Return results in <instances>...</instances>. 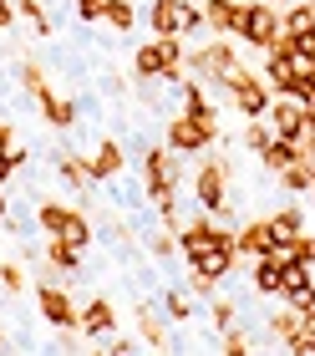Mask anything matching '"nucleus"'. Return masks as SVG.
<instances>
[{
	"instance_id": "f257e3e1",
	"label": "nucleus",
	"mask_w": 315,
	"mask_h": 356,
	"mask_svg": "<svg viewBox=\"0 0 315 356\" xmlns=\"http://www.w3.org/2000/svg\"><path fill=\"white\" fill-rule=\"evenodd\" d=\"M188 193H193L198 209H209L213 219H224L229 214V158L224 153L198 158V168L188 173Z\"/></svg>"
},
{
	"instance_id": "f03ea898",
	"label": "nucleus",
	"mask_w": 315,
	"mask_h": 356,
	"mask_svg": "<svg viewBox=\"0 0 315 356\" xmlns=\"http://www.w3.org/2000/svg\"><path fill=\"white\" fill-rule=\"evenodd\" d=\"M224 92H229V102L239 107V118H244V122H250V118H264V112H270V102H275L270 82H264L259 72H250L244 61L224 76Z\"/></svg>"
},
{
	"instance_id": "7ed1b4c3",
	"label": "nucleus",
	"mask_w": 315,
	"mask_h": 356,
	"mask_svg": "<svg viewBox=\"0 0 315 356\" xmlns=\"http://www.w3.org/2000/svg\"><path fill=\"white\" fill-rule=\"evenodd\" d=\"M163 143H168L173 153H184V158H198L204 148L219 143V118H193V112H178V118H168Z\"/></svg>"
},
{
	"instance_id": "20e7f679",
	"label": "nucleus",
	"mask_w": 315,
	"mask_h": 356,
	"mask_svg": "<svg viewBox=\"0 0 315 356\" xmlns=\"http://www.w3.org/2000/svg\"><path fill=\"white\" fill-rule=\"evenodd\" d=\"M36 311H41V321H51L56 331H81V305L66 296L61 275H51V270L36 280Z\"/></svg>"
},
{
	"instance_id": "39448f33",
	"label": "nucleus",
	"mask_w": 315,
	"mask_h": 356,
	"mask_svg": "<svg viewBox=\"0 0 315 356\" xmlns=\"http://www.w3.org/2000/svg\"><path fill=\"white\" fill-rule=\"evenodd\" d=\"M147 26H153V36H198L204 10L193 0H147Z\"/></svg>"
},
{
	"instance_id": "423d86ee",
	"label": "nucleus",
	"mask_w": 315,
	"mask_h": 356,
	"mask_svg": "<svg viewBox=\"0 0 315 356\" xmlns=\"http://www.w3.org/2000/svg\"><path fill=\"white\" fill-rule=\"evenodd\" d=\"M188 67L209 92H224V76L239 67V51L229 46V36H213V41L198 46V51H188Z\"/></svg>"
},
{
	"instance_id": "0eeeda50",
	"label": "nucleus",
	"mask_w": 315,
	"mask_h": 356,
	"mask_svg": "<svg viewBox=\"0 0 315 356\" xmlns=\"http://www.w3.org/2000/svg\"><path fill=\"white\" fill-rule=\"evenodd\" d=\"M234 229H213L204 245H198L193 254H188V265L198 270V275H209V280H229L234 275Z\"/></svg>"
},
{
	"instance_id": "6e6552de",
	"label": "nucleus",
	"mask_w": 315,
	"mask_h": 356,
	"mask_svg": "<svg viewBox=\"0 0 315 356\" xmlns=\"http://www.w3.org/2000/svg\"><path fill=\"white\" fill-rule=\"evenodd\" d=\"M239 41L255 46V51H270V46L280 41V6H275V0H244Z\"/></svg>"
},
{
	"instance_id": "1a4fd4ad",
	"label": "nucleus",
	"mask_w": 315,
	"mask_h": 356,
	"mask_svg": "<svg viewBox=\"0 0 315 356\" xmlns=\"http://www.w3.org/2000/svg\"><path fill=\"white\" fill-rule=\"evenodd\" d=\"M204 31L209 36H229L234 41L239 36V26H244V0H204Z\"/></svg>"
},
{
	"instance_id": "9d476101",
	"label": "nucleus",
	"mask_w": 315,
	"mask_h": 356,
	"mask_svg": "<svg viewBox=\"0 0 315 356\" xmlns=\"http://www.w3.org/2000/svg\"><path fill=\"white\" fill-rule=\"evenodd\" d=\"M132 321H138V336L153 351H168L173 346V331H168V316H158V305L153 300H138L132 305Z\"/></svg>"
},
{
	"instance_id": "9b49d317",
	"label": "nucleus",
	"mask_w": 315,
	"mask_h": 356,
	"mask_svg": "<svg viewBox=\"0 0 315 356\" xmlns=\"http://www.w3.org/2000/svg\"><path fill=\"white\" fill-rule=\"evenodd\" d=\"M264 82H270V92H295V82H300L295 56H290L285 41H275L270 51H264Z\"/></svg>"
},
{
	"instance_id": "f8f14e48",
	"label": "nucleus",
	"mask_w": 315,
	"mask_h": 356,
	"mask_svg": "<svg viewBox=\"0 0 315 356\" xmlns=\"http://www.w3.org/2000/svg\"><path fill=\"white\" fill-rule=\"evenodd\" d=\"M87 163H92V184H112V178H122L127 153H122V143H118V138H102V143H97V148L87 153Z\"/></svg>"
},
{
	"instance_id": "ddd939ff",
	"label": "nucleus",
	"mask_w": 315,
	"mask_h": 356,
	"mask_svg": "<svg viewBox=\"0 0 315 356\" xmlns=\"http://www.w3.org/2000/svg\"><path fill=\"white\" fill-rule=\"evenodd\" d=\"M36 112H41V118L51 122V127H61V133H66V127H76V122H81V107L72 102V97L51 92V82H46V87L36 92Z\"/></svg>"
},
{
	"instance_id": "4468645a",
	"label": "nucleus",
	"mask_w": 315,
	"mask_h": 356,
	"mask_svg": "<svg viewBox=\"0 0 315 356\" xmlns=\"http://www.w3.org/2000/svg\"><path fill=\"white\" fill-rule=\"evenodd\" d=\"M41 265H51L56 275H66V280H81L87 275V265H81V245H72V239L51 234V245L41 250Z\"/></svg>"
},
{
	"instance_id": "2eb2a0df",
	"label": "nucleus",
	"mask_w": 315,
	"mask_h": 356,
	"mask_svg": "<svg viewBox=\"0 0 315 356\" xmlns=\"http://www.w3.org/2000/svg\"><path fill=\"white\" fill-rule=\"evenodd\" d=\"M270 127L275 133H285V138H300V127H305V107H300V97L295 92H275V102H270Z\"/></svg>"
},
{
	"instance_id": "dca6fc26",
	"label": "nucleus",
	"mask_w": 315,
	"mask_h": 356,
	"mask_svg": "<svg viewBox=\"0 0 315 356\" xmlns=\"http://www.w3.org/2000/svg\"><path fill=\"white\" fill-rule=\"evenodd\" d=\"M81 219H92L87 209H66L56 199H41L36 204V224H41L46 234H72V224H81Z\"/></svg>"
},
{
	"instance_id": "f3484780",
	"label": "nucleus",
	"mask_w": 315,
	"mask_h": 356,
	"mask_svg": "<svg viewBox=\"0 0 315 356\" xmlns=\"http://www.w3.org/2000/svg\"><path fill=\"white\" fill-rule=\"evenodd\" d=\"M112 331H118V305L107 296H92L81 305V336H112Z\"/></svg>"
},
{
	"instance_id": "a211bd4d",
	"label": "nucleus",
	"mask_w": 315,
	"mask_h": 356,
	"mask_svg": "<svg viewBox=\"0 0 315 356\" xmlns=\"http://www.w3.org/2000/svg\"><path fill=\"white\" fill-rule=\"evenodd\" d=\"M234 250H239V254H255V260H259V254H270V250H275V229H270V219H250V224H244V229L234 234Z\"/></svg>"
},
{
	"instance_id": "6ab92c4d",
	"label": "nucleus",
	"mask_w": 315,
	"mask_h": 356,
	"mask_svg": "<svg viewBox=\"0 0 315 356\" xmlns=\"http://www.w3.org/2000/svg\"><path fill=\"white\" fill-rule=\"evenodd\" d=\"M305 148H300V143H295V138H285V133H275L270 143H264V148H259V163H264V173H280V168H290L295 163V158H300Z\"/></svg>"
},
{
	"instance_id": "aec40b11",
	"label": "nucleus",
	"mask_w": 315,
	"mask_h": 356,
	"mask_svg": "<svg viewBox=\"0 0 315 356\" xmlns=\"http://www.w3.org/2000/svg\"><path fill=\"white\" fill-rule=\"evenodd\" d=\"M51 163H56V173H61V184H66V188H92V163H87L81 153L56 148V153H51Z\"/></svg>"
},
{
	"instance_id": "412c9836",
	"label": "nucleus",
	"mask_w": 315,
	"mask_h": 356,
	"mask_svg": "<svg viewBox=\"0 0 315 356\" xmlns=\"http://www.w3.org/2000/svg\"><path fill=\"white\" fill-rule=\"evenodd\" d=\"M280 188L285 193H310L315 188V153H300L290 168H280Z\"/></svg>"
},
{
	"instance_id": "4be33fe9",
	"label": "nucleus",
	"mask_w": 315,
	"mask_h": 356,
	"mask_svg": "<svg viewBox=\"0 0 315 356\" xmlns=\"http://www.w3.org/2000/svg\"><path fill=\"white\" fill-rule=\"evenodd\" d=\"M97 26H107L112 36H127V31L138 26V0H107V10H102Z\"/></svg>"
},
{
	"instance_id": "5701e85b",
	"label": "nucleus",
	"mask_w": 315,
	"mask_h": 356,
	"mask_svg": "<svg viewBox=\"0 0 315 356\" xmlns=\"http://www.w3.org/2000/svg\"><path fill=\"white\" fill-rule=\"evenodd\" d=\"M270 229H275V239L305 234V209H300V204H280L275 214H270Z\"/></svg>"
},
{
	"instance_id": "b1692460",
	"label": "nucleus",
	"mask_w": 315,
	"mask_h": 356,
	"mask_svg": "<svg viewBox=\"0 0 315 356\" xmlns=\"http://www.w3.org/2000/svg\"><path fill=\"white\" fill-rule=\"evenodd\" d=\"M163 316H168L173 326H188V321H193V300H188V290H163Z\"/></svg>"
},
{
	"instance_id": "393cba45",
	"label": "nucleus",
	"mask_w": 315,
	"mask_h": 356,
	"mask_svg": "<svg viewBox=\"0 0 315 356\" xmlns=\"http://www.w3.org/2000/svg\"><path fill=\"white\" fill-rule=\"evenodd\" d=\"M255 290H259V296H280V265L270 260V254L255 260Z\"/></svg>"
},
{
	"instance_id": "a878e982",
	"label": "nucleus",
	"mask_w": 315,
	"mask_h": 356,
	"mask_svg": "<svg viewBox=\"0 0 315 356\" xmlns=\"http://www.w3.org/2000/svg\"><path fill=\"white\" fill-rule=\"evenodd\" d=\"M234 316H239V300H229V296H213V305H209V326L213 331H229V326H234Z\"/></svg>"
},
{
	"instance_id": "bb28decb",
	"label": "nucleus",
	"mask_w": 315,
	"mask_h": 356,
	"mask_svg": "<svg viewBox=\"0 0 315 356\" xmlns=\"http://www.w3.org/2000/svg\"><path fill=\"white\" fill-rule=\"evenodd\" d=\"M0 285H6L10 296H26V265L21 260H0Z\"/></svg>"
},
{
	"instance_id": "cd10ccee",
	"label": "nucleus",
	"mask_w": 315,
	"mask_h": 356,
	"mask_svg": "<svg viewBox=\"0 0 315 356\" xmlns=\"http://www.w3.org/2000/svg\"><path fill=\"white\" fill-rule=\"evenodd\" d=\"M270 138H275L270 118H250V127H244V148H250V153H259V148H264Z\"/></svg>"
},
{
	"instance_id": "c85d7f7f",
	"label": "nucleus",
	"mask_w": 315,
	"mask_h": 356,
	"mask_svg": "<svg viewBox=\"0 0 315 356\" xmlns=\"http://www.w3.org/2000/svg\"><path fill=\"white\" fill-rule=\"evenodd\" d=\"M219 285H224V280H209V275H198V270L188 265V280H184V290H188V296H198V300H213V296H219Z\"/></svg>"
},
{
	"instance_id": "c756f323",
	"label": "nucleus",
	"mask_w": 315,
	"mask_h": 356,
	"mask_svg": "<svg viewBox=\"0 0 315 356\" xmlns=\"http://www.w3.org/2000/svg\"><path fill=\"white\" fill-rule=\"evenodd\" d=\"M15 76H21V87L36 97L41 87H46V72H41V61H21V67H15Z\"/></svg>"
},
{
	"instance_id": "7c9ffc66",
	"label": "nucleus",
	"mask_w": 315,
	"mask_h": 356,
	"mask_svg": "<svg viewBox=\"0 0 315 356\" xmlns=\"http://www.w3.org/2000/svg\"><path fill=\"white\" fill-rule=\"evenodd\" d=\"M72 10H76L81 26H97V21H102V10H107V0H72Z\"/></svg>"
},
{
	"instance_id": "2f4dec72",
	"label": "nucleus",
	"mask_w": 315,
	"mask_h": 356,
	"mask_svg": "<svg viewBox=\"0 0 315 356\" xmlns=\"http://www.w3.org/2000/svg\"><path fill=\"white\" fill-rule=\"evenodd\" d=\"M10 143H15V127H10V122H0V153H6Z\"/></svg>"
},
{
	"instance_id": "473e14b6",
	"label": "nucleus",
	"mask_w": 315,
	"mask_h": 356,
	"mask_svg": "<svg viewBox=\"0 0 315 356\" xmlns=\"http://www.w3.org/2000/svg\"><path fill=\"white\" fill-rule=\"evenodd\" d=\"M10 26H15V10L6 6V0H0V31H10Z\"/></svg>"
},
{
	"instance_id": "72a5a7b5",
	"label": "nucleus",
	"mask_w": 315,
	"mask_h": 356,
	"mask_svg": "<svg viewBox=\"0 0 315 356\" xmlns=\"http://www.w3.org/2000/svg\"><path fill=\"white\" fill-rule=\"evenodd\" d=\"M6 214H10V204H6V188H0V224H6Z\"/></svg>"
},
{
	"instance_id": "f704fd0d",
	"label": "nucleus",
	"mask_w": 315,
	"mask_h": 356,
	"mask_svg": "<svg viewBox=\"0 0 315 356\" xmlns=\"http://www.w3.org/2000/svg\"><path fill=\"white\" fill-rule=\"evenodd\" d=\"M305 331L315 336V305H310V311H305Z\"/></svg>"
},
{
	"instance_id": "c9c22d12",
	"label": "nucleus",
	"mask_w": 315,
	"mask_h": 356,
	"mask_svg": "<svg viewBox=\"0 0 315 356\" xmlns=\"http://www.w3.org/2000/svg\"><path fill=\"white\" fill-rule=\"evenodd\" d=\"M0 346H6V336H0Z\"/></svg>"
},
{
	"instance_id": "e433bc0d",
	"label": "nucleus",
	"mask_w": 315,
	"mask_h": 356,
	"mask_svg": "<svg viewBox=\"0 0 315 356\" xmlns=\"http://www.w3.org/2000/svg\"><path fill=\"white\" fill-rule=\"evenodd\" d=\"M275 6H285V0H275Z\"/></svg>"
},
{
	"instance_id": "4c0bfd02",
	"label": "nucleus",
	"mask_w": 315,
	"mask_h": 356,
	"mask_svg": "<svg viewBox=\"0 0 315 356\" xmlns=\"http://www.w3.org/2000/svg\"><path fill=\"white\" fill-rule=\"evenodd\" d=\"M310 193H315V188H310Z\"/></svg>"
}]
</instances>
